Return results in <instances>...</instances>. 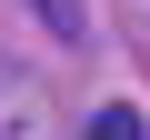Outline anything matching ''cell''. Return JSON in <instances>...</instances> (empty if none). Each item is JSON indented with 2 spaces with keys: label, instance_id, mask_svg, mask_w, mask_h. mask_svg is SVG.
<instances>
[{
  "label": "cell",
  "instance_id": "1",
  "mask_svg": "<svg viewBox=\"0 0 150 140\" xmlns=\"http://www.w3.org/2000/svg\"><path fill=\"white\" fill-rule=\"evenodd\" d=\"M0 140H60V120H50V90L30 80L20 60H0Z\"/></svg>",
  "mask_w": 150,
  "mask_h": 140
},
{
  "label": "cell",
  "instance_id": "2",
  "mask_svg": "<svg viewBox=\"0 0 150 140\" xmlns=\"http://www.w3.org/2000/svg\"><path fill=\"white\" fill-rule=\"evenodd\" d=\"M80 140H150V120H140V110H130V100H100V110H90V130H80Z\"/></svg>",
  "mask_w": 150,
  "mask_h": 140
},
{
  "label": "cell",
  "instance_id": "3",
  "mask_svg": "<svg viewBox=\"0 0 150 140\" xmlns=\"http://www.w3.org/2000/svg\"><path fill=\"white\" fill-rule=\"evenodd\" d=\"M40 20H50L60 40H90V20H80V0H40Z\"/></svg>",
  "mask_w": 150,
  "mask_h": 140
},
{
  "label": "cell",
  "instance_id": "4",
  "mask_svg": "<svg viewBox=\"0 0 150 140\" xmlns=\"http://www.w3.org/2000/svg\"><path fill=\"white\" fill-rule=\"evenodd\" d=\"M110 20H120V30H130V40L150 50V0H110Z\"/></svg>",
  "mask_w": 150,
  "mask_h": 140
}]
</instances>
